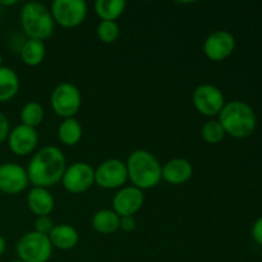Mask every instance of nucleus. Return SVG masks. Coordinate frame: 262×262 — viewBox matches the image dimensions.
<instances>
[{
  "label": "nucleus",
  "instance_id": "obj_1",
  "mask_svg": "<svg viewBox=\"0 0 262 262\" xmlns=\"http://www.w3.org/2000/svg\"><path fill=\"white\" fill-rule=\"evenodd\" d=\"M66 169L67 160L63 151L56 146H45L36 151L26 170L32 187L49 189L61 181Z\"/></svg>",
  "mask_w": 262,
  "mask_h": 262
},
{
  "label": "nucleus",
  "instance_id": "obj_2",
  "mask_svg": "<svg viewBox=\"0 0 262 262\" xmlns=\"http://www.w3.org/2000/svg\"><path fill=\"white\" fill-rule=\"evenodd\" d=\"M217 117L225 135L238 140L252 136L257 127V117L252 107L238 100L225 102Z\"/></svg>",
  "mask_w": 262,
  "mask_h": 262
},
{
  "label": "nucleus",
  "instance_id": "obj_3",
  "mask_svg": "<svg viewBox=\"0 0 262 262\" xmlns=\"http://www.w3.org/2000/svg\"><path fill=\"white\" fill-rule=\"evenodd\" d=\"M128 179L132 186L141 191L155 188L161 182V164L152 152L147 150H135L125 161Z\"/></svg>",
  "mask_w": 262,
  "mask_h": 262
},
{
  "label": "nucleus",
  "instance_id": "obj_4",
  "mask_svg": "<svg viewBox=\"0 0 262 262\" xmlns=\"http://www.w3.org/2000/svg\"><path fill=\"white\" fill-rule=\"evenodd\" d=\"M19 22L22 31L28 38L41 41L50 37L55 27L50 9L37 2L23 4L19 12Z\"/></svg>",
  "mask_w": 262,
  "mask_h": 262
},
{
  "label": "nucleus",
  "instance_id": "obj_5",
  "mask_svg": "<svg viewBox=\"0 0 262 262\" xmlns=\"http://www.w3.org/2000/svg\"><path fill=\"white\" fill-rule=\"evenodd\" d=\"M17 255L25 262H48L53 255V245L48 235L28 232L17 243Z\"/></svg>",
  "mask_w": 262,
  "mask_h": 262
},
{
  "label": "nucleus",
  "instance_id": "obj_6",
  "mask_svg": "<svg viewBox=\"0 0 262 262\" xmlns=\"http://www.w3.org/2000/svg\"><path fill=\"white\" fill-rule=\"evenodd\" d=\"M51 109L58 117L74 118L82 105V95L78 87L71 82L59 83L50 96Z\"/></svg>",
  "mask_w": 262,
  "mask_h": 262
},
{
  "label": "nucleus",
  "instance_id": "obj_7",
  "mask_svg": "<svg viewBox=\"0 0 262 262\" xmlns=\"http://www.w3.org/2000/svg\"><path fill=\"white\" fill-rule=\"evenodd\" d=\"M50 12L55 25L63 28H76L84 22L89 10L84 0H54Z\"/></svg>",
  "mask_w": 262,
  "mask_h": 262
},
{
  "label": "nucleus",
  "instance_id": "obj_8",
  "mask_svg": "<svg viewBox=\"0 0 262 262\" xmlns=\"http://www.w3.org/2000/svg\"><path fill=\"white\" fill-rule=\"evenodd\" d=\"M192 102L197 112L205 117H216L225 105V97L219 87L210 83H202L194 89Z\"/></svg>",
  "mask_w": 262,
  "mask_h": 262
},
{
  "label": "nucleus",
  "instance_id": "obj_9",
  "mask_svg": "<svg viewBox=\"0 0 262 262\" xmlns=\"http://www.w3.org/2000/svg\"><path fill=\"white\" fill-rule=\"evenodd\" d=\"M60 182L69 193H83L95 184V169L84 161H76L67 166Z\"/></svg>",
  "mask_w": 262,
  "mask_h": 262
},
{
  "label": "nucleus",
  "instance_id": "obj_10",
  "mask_svg": "<svg viewBox=\"0 0 262 262\" xmlns=\"http://www.w3.org/2000/svg\"><path fill=\"white\" fill-rule=\"evenodd\" d=\"M127 181V165L119 159H107L95 169V183L104 189H120Z\"/></svg>",
  "mask_w": 262,
  "mask_h": 262
},
{
  "label": "nucleus",
  "instance_id": "obj_11",
  "mask_svg": "<svg viewBox=\"0 0 262 262\" xmlns=\"http://www.w3.org/2000/svg\"><path fill=\"white\" fill-rule=\"evenodd\" d=\"M30 184L26 168L17 163L0 164V192L5 194L22 193Z\"/></svg>",
  "mask_w": 262,
  "mask_h": 262
},
{
  "label": "nucleus",
  "instance_id": "obj_12",
  "mask_svg": "<svg viewBox=\"0 0 262 262\" xmlns=\"http://www.w3.org/2000/svg\"><path fill=\"white\" fill-rule=\"evenodd\" d=\"M235 49V37L229 31H215L204 41L205 55L212 61H223L229 58Z\"/></svg>",
  "mask_w": 262,
  "mask_h": 262
},
{
  "label": "nucleus",
  "instance_id": "obj_13",
  "mask_svg": "<svg viewBox=\"0 0 262 262\" xmlns=\"http://www.w3.org/2000/svg\"><path fill=\"white\" fill-rule=\"evenodd\" d=\"M145 204L143 191L135 186L122 187L113 197V210L123 216H135Z\"/></svg>",
  "mask_w": 262,
  "mask_h": 262
},
{
  "label": "nucleus",
  "instance_id": "obj_14",
  "mask_svg": "<svg viewBox=\"0 0 262 262\" xmlns=\"http://www.w3.org/2000/svg\"><path fill=\"white\" fill-rule=\"evenodd\" d=\"M8 147L14 155L27 156L36 150L38 145V133L35 128L18 124L10 129L8 136Z\"/></svg>",
  "mask_w": 262,
  "mask_h": 262
},
{
  "label": "nucleus",
  "instance_id": "obj_15",
  "mask_svg": "<svg viewBox=\"0 0 262 262\" xmlns=\"http://www.w3.org/2000/svg\"><path fill=\"white\" fill-rule=\"evenodd\" d=\"M193 176V166L187 159L176 158L161 166V177L168 183L181 186L187 183Z\"/></svg>",
  "mask_w": 262,
  "mask_h": 262
},
{
  "label": "nucleus",
  "instance_id": "obj_16",
  "mask_svg": "<svg viewBox=\"0 0 262 262\" xmlns=\"http://www.w3.org/2000/svg\"><path fill=\"white\" fill-rule=\"evenodd\" d=\"M27 206L37 217L49 216L55 206V200L48 188L32 187L27 194Z\"/></svg>",
  "mask_w": 262,
  "mask_h": 262
},
{
  "label": "nucleus",
  "instance_id": "obj_17",
  "mask_svg": "<svg viewBox=\"0 0 262 262\" xmlns=\"http://www.w3.org/2000/svg\"><path fill=\"white\" fill-rule=\"evenodd\" d=\"M53 248H58L61 251L73 250L79 242V233L73 225L59 224L55 225L49 234Z\"/></svg>",
  "mask_w": 262,
  "mask_h": 262
},
{
  "label": "nucleus",
  "instance_id": "obj_18",
  "mask_svg": "<svg viewBox=\"0 0 262 262\" xmlns=\"http://www.w3.org/2000/svg\"><path fill=\"white\" fill-rule=\"evenodd\" d=\"M92 228L104 235L113 234L120 228V216L110 209L99 210L92 216Z\"/></svg>",
  "mask_w": 262,
  "mask_h": 262
},
{
  "label": "nucleus",
  "instance_id": "obj_19",
  "mask_svg": "<svg viewBox=\"0 0 262 262\" xmlns=\"http://www.w3.org/2000/svg\"><path fill=\"white\" fill-rule=\"evenodd\" d=\"M46 55V46L43 41L27 38L19 49V56L28 67H37L43 61Z\"/></svg>",
  "mask_w": 262,
  "mask_h": 262
},
{
  "label": "nucleus",
  "instance_id": "obj_20",
  "mask_svg": "<svg viewBox=\"0 0 262 262\" xmlns=\"http://www.w3.org/2000/svg\"><path fill=\"white\" fill-rule=\"evenodd\" d=\"M19 91V77L14 69L0 68V102L10 101Z\"/></svg>",
  "mask_w": 262,
  "mask_h": 262
},
{
  "label": "nucleus",
  "instance_id": "obj_21",
  "mask_svg": "<svg viewBox=\"0 0 262 262\" xmlns=\"http://www.w3.org/2000/svg\"><path fill=\"white\" fill-rule=\"evenodd\" d=\"M127 3L124 0H96L94 4L95 13L101 20L117 22L124 13Z\"/></svg>",
  "mask_w": 262,
  "mask_h": 262
},
{
  "label": "nucleus",
  "instance_id": "obj_22",
  "mask_svg": "<svg viewBox=\"0 0 262 262\" xmlns=\"http://www.w3.org/2000/svg\"><path fill=\"white\" fill-rule=\"evenodd\" d=\"M83 136L82 125L76 118H67L63 119L58 128V138L63 145L76 146Z\"/></svg>",
  "mask_w": 262,
  "mask_h": 262
},
{
  "label": "nucleus",
  "instance_id": "obj_23",
  "mask_svg": "<svg viewBox=\"0 0 262 262\" xmlns=\"http://www.w3.org/2000/svg\"><path fill=\"white\" fill-rule=\"evenodd\" d=\"M43 117H45V110L42 105L37 101L26 102L19 113L20 124L35 128V129L42 123Z\"/></svg>",
  "mask_w": 262,
  "mask_h": 262
},
{
  "label": "nucleus",
  "instance_id": "obj_24",
  "mask_svg": "<svg viewBox=\"0 0 262 262\" xmlns=\"http://www.w3.org/2000/svg\"><path fill=\"white\" fill-rule=\"evenodd\" d=\"M225 130L223 129L219 120L210 119L202 125L201 128V137L205 142L210 145H217L225 138Z\"/></svg>",
  "mask_w": 262,
  "mask_h": 262
},
{
  "label": "nucleus",
  "instance_id": "obj_25",
  "mask_svg": "<svg viewBox=\"0 0 262 262\" xmlns=\"http://www.w3.org/2000/svg\"><path fill=\"white\" fill-rule=\"evenodd\" d=\"M97 37L104 43H113L119 38L120 27L117 22L101 20L96 28Z\"/></svg>",
  "mask_w": 262,
  "mask_h": 262
},
{
  "label": "nucleus",
  "instance_id": "obj_26",
  "mask_svg": "<svg viewBox=\"0 0 262 262\" xmlns=\"http://www.w3.org/2000/svg\"><path fill=\"white\" fill-rule=\"evenodd\" d=\"M54 227H55V224H54V222L51 220L50 216H40L37 217L35 222V232L43 235H48V237Z\"/></svg>",
  "mask_w": 262,
  "mask_h": 262
},
{
  "label": "nucleus",
  "instance_id": "obj_27",
  "mask_svg": "<svg viewBox=\"0 0 262 262\" xmlns=\"http://www.w3.org/2000/svg\"><path fill=\"white\" fill-rule=\"evenodd\" d=\"M10 133V123L7 115L0 112V145L7 142L8 136Z\"/></svg>",
  "mask_w": 262,
  "mask_h": 262
},
{
  "label": "nucleus",
  "instance_id": "obj_28",
  "mask_svg": "<svg viewBox=\"0 0 262 262\" xmlns=\"http://www.w3.org/2000/svg\"><path fill=\"white\" fill-rule=\"evenodd\" d=\"M251 234H252L253 241L262 247V216L258 217V219L253 223Z\"/></svg>",
  "mask_w": 262,
  "mask_h": 262
},
{
  "label": "nucleus",
  "instance_id": "obj_29",
  "mask_svg": "<svg viewBox=\"0 0 262 262\" xmlns=\"http://www.w3.org/2000/svg\"><path fill=\"white\" fill-rule=\"evenodd\" d=\"M136 223L135 216H123L120 217V228L119 229L124 230V232H133L136 229Z\"/></svg>",
  "mask_w": 262,
  "mask_h": 262
},
{
  "label": "nucleus",
  "instance_id": "obj_30",
  "mask_svg": "<svg viewBox=\"0 0 262 262\" xmlns=\"http://www.w3.org/2000/svg\"><path fill=\"white\" fill-rule=\"evenodd\" d=\"M5 247H7V243H5L4 237L0 234V256H3V253L5 252Z\"/></svg>",
  "mask_w": 262,
  "mask_h": 262
},
{
  "label": "nucleus",
  "instance_id": "obj_31",
  "mask_svg": "<svg viewBox=\"0 0 262 262\" xmlns=\"http://www.w3.org/2000/svg\"><path fill=\"white\" fill-rule=\"evenodd\" d=\"M0 4L5 5V7H9V5L17 4V2H15V0H10V2H0Z\"/></svg>",
  "mask_w": 262,
  "mask_h": 262
},
{
  "label": "nucleus",
  "instance_id": "obj_32",
  "mask_svg": "<svg viewBox=\"0 0 262 262\" xmlns=\"http://www.w3.org/2000/svg\"><path fill=\"white\" fill-rule=\"evenodd\" d=\"M3 67V56H2V54H0V68H2Z\"/></svg>",
  "mask_w": 262,
  "mask_h": 262
},
{
  "label": "nucleus",
  "instance_id": "obj_33",
  "mask_svg": "<svg viewBox=\"0 0 262 262\" xmlns=\"http://www.w3.org/2000/svg\"><path fill=\"white\" fill-rule=\"evenodd\" d=\"M10 262H25V261H22V260H19V258H18V260H13V261H10Z\"/></svg>",
  "mask_w": 262,
  "mask_h": 262
}]
</instances>
